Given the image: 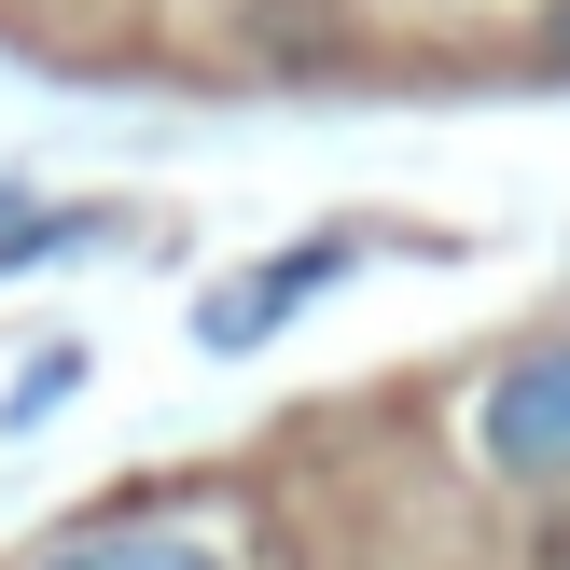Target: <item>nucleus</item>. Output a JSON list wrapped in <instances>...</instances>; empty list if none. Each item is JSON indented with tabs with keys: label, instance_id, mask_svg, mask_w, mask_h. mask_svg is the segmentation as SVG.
<instances>
[{
	"label": "nucleus",
	"instance_id": "1",
	"mask_svg": "<svg viewBox=\"0 0 570 570\" xmlns=\"http://www.w3.org/2000/svg\"><path fill=\"white\" fill-rule=\"evenodd\" d=\"M488 460L501 473H570V334H543V348L501 362V390H488Z\"/></svg>",
	"mask_w": 570,
	"mask_h": 570
},
{
	"label": "nucleus",
	"instance_id": "2",
	"mask_svg": "<svg viewBox=\"0 0 570 570\" xmlns=\"http://www.w3.org/2000/svg\"><path fill=\"white\" fill-rule=\"evenodd\" d=\"M334 265H348V250H334V237H321V250H278V265H250V293H223V306H209V321H195V334H209V348H250V334H278V321H293V306L321 293Z\"/></svg>",
	"mask_w": 570,
	"mask_h": 570
},
{
	"label": "nucleus",
	"instance_id": "3",
	"mask_svg": "<svg viewBox=\"0 0 570 570\" xmlns=\"http://www.w3.org/2000/svg\"><path fill=\"white\" fill-rule=\"evenodd\" d=\"M42 570H223V543H195V529H83Z\"/></svg>",
	"mask_w": 570,
	"mask_h": 570
}]
</instances>
